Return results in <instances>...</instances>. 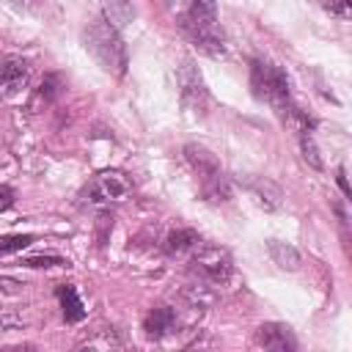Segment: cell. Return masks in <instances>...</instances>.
Wrapping results in <instances>:
<instances>
[{
  "label": "cell",
  "mask_w": 352,
  "mask_h": 352,
  "mask_svg": "<svg viewBox=\"0 0 352 352\" xmlns=\"http://www.w3.org/2000/svg\"><path fill=\"white\" fill-rule=\"evenodd\" d=\"M201 242V234L195 228H173L168 236H165V253L168 256H179L184 250H192L198 248Z\"/></svg>",
  "instance_id": "obj_15"
},
{
  "label": "cell",
  "mask_w": 352,
  "mask_h": 352,
  "mask_svg": "<svg viewBox=\"0 0 352 352\" xmlns=\"http://www.w3.org/2000/svg\"><path fill=\"white\" fill-rule=\"evenodd\" d=\"M162 3H165V6H173V0H162Z\"/></svg>",
  "instance_id": "obj_27"
},
{
  "label": "cell",
  "mask_w": 352,
  "mask_h": 352,
  "mask_svg": "<svg viewBox=\"0 0 352 352\" xmlns=\"http://www.w3.org/2000/svg\"><path fill=\"white\" fill-rule=\"evenodd\" d=\"M253 341L261 349H272V352H294L297 349V338H294L292 327L289 324H280V322H264V324H258Z\"/></svg>",
  "instance_id": "obj_8"
},
{
  "label": "cell",
  "mask_w": 352,
  "mask_h": 352,
  "mask_svg": "<svg viewBox=\"0 0 352 352\" xmlns=\"http://www.w3.org/2000/svg\"><path fill=\"white\" fill-rule=\"evenodd\" d=\"M28 82V63L16 55L0 58V88L6 94H16Z\"/></svg>",
  "instance_id": "obj_10"
},
{
  "label": "cell",
  "mask_w": 352,
  "mask_h": 352,
  "mask_svg": "<svg viewBox=\"0 0 352 352\" xmlns=\"http://www.w3.org/2000/svg\"><path fill=\"white\" fill-rule=\"evenodd\" d=\"M22 264H25V267H63V264H69V261L60 258V256H30V258H25Z\"/></svg>",
  "instance_id": "obj_21"
},
{
  "label": "cell",
  "mask_w": 352,
  "mask_h": 352,
  "mask_svg": "<svg viewBox=\"0 0 352 352\" xmlns=\"http://www.w3.org/2000/svg\"><path fill=\"white\" fill-rule=\"evenodd\" d=\"M176 85H179V96H182V104L192 113H204L206 104H209V88L204 82V74L201 69L195 66L192 58H184L179 66H176Z\"/></svg>",
  "instance_id": "obj_6"
},
{
  "label": "cell",
  "mask_w": 352,
  "mask_h": 352,
  "mask_svg": "<svg viewBox=\"0 0 352 352\" xmlns=\"http://www.w3.org/2000/svg\"><path fill=\"white\" fill-rule=\"evenodd\" d=\"M190 267L206 283H226L234 272L231 253L226 248H217V245H198V250L190 258Z\"/></svg>",
  "instance_id": "obj_5"
},
{
  "label": "cell",
  "mask_w": 352,
  "mask_h": 352,
  "mask_svg": "<svg viewBox=\"0 0 352 352\" xmlns=\"http://www.w3.org/2000/svg\"><path fill=\"white\" fill-rule=\"evenodd\" d=\"M25 324V319L14 311H0V330H19Z\"/></svg>",
  "instance_id": "obj_22"
},
{
  "label": "cell",
  "mask_w": 352,
  "mask_h": 352,
  "mask_svg": "<svg viewBox=\"0 0 352 352\" xmlns=\"http://www.w3.org/2000/svg\"><path fill=\"white\" fill-rule=\"evenodd\" d=\"M242 184L256 198V204L264 206L267 212H275V209L283 206V192H280V187L272 179H267V176H248V179H242Z\"/></svg>",
  "instance_id": "obj_9"
},
{
  "label": "cell",
  "mask_w": 352,
  "mask_h": 352,
  "mask_svg": "<svg viewBox=\"0 0 352 352\" xmlns=\"http://www.w3.org/2000/svg\"><path fill=\"white\" fill-rule=\"evenodd\" d=\"M55 297H58V302H60V311H63V319L69 322V324H77V322H82L85 319V305H82V300H80V294H77V289L72 286V283H60L58 289H55Z\"/></svg>",
  "instance_id": "obj_12"
},
{
  "label": "cell",
  "mask_w": 352,
  "mask_h": 352,
  "mask_svg": "<svg viewBox=\"0 0 352 352\" xmlns=\"http://www.w3.org/2000/svg\"><path fill=\"white\" fill-rule=\"evenodd\" d=\"M184 297H187L192 305H198V308H204V305L212 302V292H209L206 286H187V289H184Z\"/></svg>",
  "instance_id": "obj_20"
},
{
  "label": "cell",
  "mask_w": 352,
  "mask_h": 352,
  "mask_svg": "<svg viewBox=\"0 0 352 352\" xmlns=\"http://www.w3.org/2000/svg\"><path fill=\"white\" fill-rule=\"evenodd\" d=\"M176 327V311L168 305H157L143 316V333L148 338H162Z\"/></svg>",
  "instance_id": "obj_11"
},
{
  "label": "cell",
  "mask_w": 352,
  "mask_h": 352,
  "mask_svg": "<svg viewBox=\"0 0 352 352\" xmlns=\"http://www.w3.org/2000/svg\"><path fill=\"white\" fill-rule=\"evenodd\" d=\"M336 182H338L341 192H344V195H349V182H346V170H344V165L338 168V173H336Z\"/></svg>",
  "instance_id": "obj_26"
},
{
  "label": "cell",
  "mask_w": 352,
  "mask_h": 352,
  "mask_svg": "<svg viewBox=\"0 0 352 352\" xmlns=\"http://www.w3.org/2000/svg\"><path fill=\"white\" fill-rule=\"evenodd\" d=\"M82 47L88 50V55L113 77H124L126 66H129V55H126V44L121 38V30L113 28L104 16H96L94 22L85 25L82 30Z\"/></svg>",
  "instance_id": "obj_2"
},
{
  "label": "cell",
  "mask_w": 352,
  "mask_h": 352,
  "mask_svg": "<svg viewBox=\"0 0 352 352\" xmlns=\"http://www.w3.org/2000/svg\"><path fill=\"white\" fill-rule=\"evenodd\" d=\"M297 140H300V154H302V160H305L314 170H322L324 162H322V157H319V148H316V143H314V135L305 129V132H297Z\"/></svg>",
  "instance_id": "obj_17"
},
{
  "label": "cell",
  "mask_w": 352,
  "mask_h": 352,
  "mask_svg": "<svg viewBox=\"0 0 352 352\" xmlns=\"http://www.w3.org/2000/svg\"><path fill=\"white\" fill-rule=\"evenodd\" d=\"M63 91V77L60 74H47L41 82H38V88L33 91V96H30V110L36 113V110H41V107H47V104H52L55 99H58V94Z\"/></svg>",
  "instance_id": "obj_14"
},
{
  "label": "cell",
  "mask_w": 352,
  "mask_h": 352,
  "mask_svg": "<svg viewBox=\"0 0 352 352\" xmlns=\"http://www.w3.org/2000/svg\"><path fill=\"white\" fill-rule=\"evenodd\" d=\"M179 28L201 52L212 58L226 52V36L217 22L214 0H187L184 11L179 14Z\"/></svg>",
  "instance_id": "obj_1"
},
{
  "label": "cell",
  "mask_w": 352,
  "mask_h": 352,
  "mask_svg": "<svg viewBox=\"0 0 352 352\" xmlns=\"http://www.w3.org/2000/svg\"><path fill=\"white\" fill-rule=\"evenodd\" d=\"M28 245H33V234H0V256L19 253Z\"/></svg>",
  "instance_id": "obj_18"
},
{
  "label": "cell",
  "mask_w": 352,
  "mask_h": 352,
  "mask_svg": "<svg viewBox=\"0 0 352 352\" xmlns=\"http://www.w3.org/2000/svg\"><path fill=\"white\" fill-rule=\"evenodd\" d=\"M267 253H270V258H272L280 270H286V272H297L300 264H302L300 250H297L294 245H289V242H280V239H267Z\"/></svg>",
  "instance_id": "obj_13"
},
{
  "label": "cell",
  "mask_w": 352,
  "mask_h": 352,
  "mask_svg": "<svg viewBox=\"0 0 352 352\" xmlns=\"http://www.w3.org/2000/svg\"><path fill=\"white\" fill-rule=\"evenodd\" d=\"M184 160L190 162V168L195 170L198 182H201V195L212 204H220V201H228L231 198V184H228V176L223 173L217 157L201 146V143H187L184 146Z\"/></svg>",
  "instance_id": "obj_3"
},
{
  "label": "cell",
  "mask_w": 352,
  "mask_h": 352,
  "mask_svg": "<svg viewBox=\"0 0 352 352\" xmlns=\"http://www.w3.org/2000/svg\"><path fill=\"white\" fill-rule=\"evenodd\" d=\"M250 91H253L256 99L270 102L278 113H283L286 104H292L286 72L278 63L267 60V58H253L250 60Z\"/></svg>",
  "instance_id": "obj_4"
},
{
  "label": "cell",
  "mask_w": 352,
  "mask_h": 352,
  "mask_svg": "<svg viewBox=\"0 0 352 352\" xmlns=\"http://www.w3.org/2000/svg\"><path fill=\"white\" fill-rule=\"evenodd\" d=\"M135 16V8L129 0H104V19L113 25V28H124L126 22H132Z\"/></svg>",
  "instance_id": "obj_16"
},
{
  "label": "cell",
  "mask_w": 352,
  "mask_h": 352,
  "mask_svg": "<svg viewBox=\"0 0 352 352\" xmlns=\"http://www.w3.org/2000/svg\"><path fill=\"white\" fill-rule=\"evenodd\" d=\"M322 8L330 16H338V19H349L352 16V3L349 0H322Z\"/></svg>",
  "instance_id": "obj_19"
},
{
  "label": "cell",
  "mask_w": 352,
  "mask_h": 352,
  "mask_svg": "<svg viewBox=\"0 0 352 352\" xmlns=\"http://www.w3.org/2000/svg\"><path fill=\"white\" fill-rule=\"evenodd\" d=\"M22 280H16V278H0V292H11V294H16V292H22Z\"/></svg>",
  "instance_id": "obj_24"
},
{
  "label": "cell",
  "mask_w": 352,
  "mask_h": 352,
  "mask_svg": "<svg viewBox=\"0 0 352 352\" xmlns=\"http://www.w3.org/2000/svg\"><path fill=\"white\" fill-rule=\"evenodd\" d=\"M132 192V182L121 173V170H102L91 179V184L82 190V201L91 206L99 204H113V201H124Z\"/></svg>",
  "instance_id": "obj_7"
},
{
  "label": "cell",
  "mask_w": 352,
  "mask_h": 352,
  "mask_svg": "<svg viewBox=\"0 0 352 352\" xmlns=\"http://www.w3.org/2000/svg\"><path fill=\"white\" fill-rule=\"evenodd\" d=\"M16 6H22L25 11H41L47 6V0H14Z\"/></svg>",
  "instance_id": "obj_25"
},
{
  "label": "cell",
  "mask_w": 352,
  "mask_h": 352,
  "mask_svg": "<svg viewBox=\"0 0 352 352\" xmlns=\"http://www.w3.org/2000/svg\"><path fill=\"white\" fill-rule=\"evenodd\" d=\"M14 201H16V192H14V187H8V184H0V212L11 209V206H14Z\"/></svg>",
  "instance_id": "obj_23"
}]
</instances>
